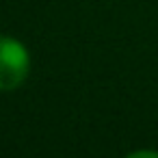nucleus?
Masks as SVG:
<instances>
[{
    "mask_svg": "<svg viewBox=\"0 0 158 158\" xmlns=\"http://www.w3.org/2000/svg\"><path fill=\"white\" fill-rule=\"evenodd\" d=\"M31 69V56L24 44L13 37L0 35V91L20 87Z\"/></svg>",
    "mask_w": 158,
    "mask_h": 158,
    "instance_id": "nucleus-1",
    "label": "nucleus"
},
{
    "mask_svg": "<svg viewBox=\"0 0 158 158\" xmlns=\"http://www.w3.org/2000/svg\"><path fill=\"white\" fill-rule=\"evenodd\" d=\"M126 158H158V152H154V149H139V152L128 154Z\"/></svg>",
    "mask_w": 158,
    "mask_h": 158,
    "instance_id": "nucleus-2",
    "label": "nucleus"
}]
</instances>
